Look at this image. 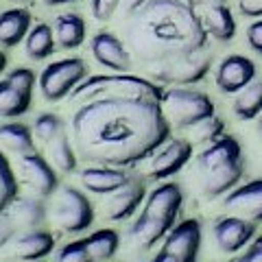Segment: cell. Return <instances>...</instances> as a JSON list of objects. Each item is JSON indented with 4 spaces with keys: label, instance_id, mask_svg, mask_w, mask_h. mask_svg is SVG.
Instances as JSON below:
<instances>
[{
    "label": "cell",
    "instance_id": "1",
    "mask_svg": "<svg viewBox=\"0 0 262 262\" xmlns=\"http://www.w3.org/2000/svg\"><path fill=\"white\" fill-rule=\"evenodd\" d=\"M170 136L160 101L142 96H96L75 107L70 138L79 160L129 168L151 158Z\"/></svg>",
    "mask_w": 262,
    "mask_h": 262
},
{
    "label": "cell",
    "instance_id": "2",
    "mask_svg": "<svg viewBox=\"0 0 262 262\" xmlns=\"http://www.w3.org/2000/svg\"><path fill=\"white\" fill-rule=\"evenodd\" d=\"M129 44L142 61L160 63L206 51L208 31L186 0H149L129 18Z\"/></svg>",
    "mask_w": 262,
    "mask_h": 262
},
{
    "label": "cell",
    "instance_id": "3",
    "mask_svg": "<svg viewBox=\"0 0 262 262\" xmlns=\"http://www.w3.org/2000/svg\"><path fill=\"white\" fill-rule=\"evenodd\" d=\"M194 175L206 199L225 196L241 184L245 175L243 146L234 136H223L208 144L194 158Z\"/></svg>",
    "mask_w": 262,
    "mask_h": 262
},
{
    "label": "cell",
    "instance_id": "4",
    "mask_svg": "<svg viewBox=\"0 0 262 262\" xmlns=\"http://www.w3.org/2000/svg\"><path fill=\"white\" fill-rule=\"evenodd\" d=\"M184 203L182 186L175 182H162L146 194L142 212L129 227V238L138 247L151 249L166 238V234L177 225V216Z\"/></svg>",
    "mask_w": 262,
    "mask_h": 262
},
{
    "label": "cell",
    "instance_id": "5",
    "mask_svg": "<svg viewBox=\"0 0 262 262\" xmlns=\"http://www.w3.org/2000/svg\"><path fill=\"white\" fill-rule=\"evenodd\" d=\"M107 94H118V96H142V98H153V101H164V85L155 83L153 79L136 77L129 72H110V75H94L81 81L77 90L70 94V103L81 105L96 96H107Z\"/></svg>",
    "mask_w": 262,
    "mask_h": 262
},
{
    "label": "cell",
    "instance_id": "6",
    "mask_svg": "<svg viewBox=\"0 0 262 262\" xmlns=\"http://www.w3.org/2000/svg\"><path fill=\"white\" fill-rule=\"evenodd\" d=\"M164 114L175 129H192L199 122L212 118L216 114L214 103L206 92L192 88H168L164 90L162 101Z\"/></svg>",
    "mask_w": 262,
    "mask_h": 262
},
{
    "label": "cell",
    "instance_id": "7",
    "mask_svg": "<svg viewBox=\"0 0 262 262\" xmlns=\"http://www.w3.org/2000/svg\"><path fill=\"white\" fill-rule=\"evenodd\" d=\"M51 219L61 234L88 232L94 223V208L85 192L75 186H59L53 194Z\"/></svg>",
    "mask_w": 262,
    "mask_h": 262
},
{
    "label": "cell",
    "instance_id": "8",
    "mask_svg": "<svg viewBox=\"0 0 262 262\" xmlns=\"http://www.w3.org/2000/svg\"><path fill=\"white\" fill-rule=\"evenodd\" d=\"M88 79V66L81 57H66L48 63L39 72L37 88L48 103H59L77 90L81 81Z\"/></svg>",
    "mask_w": 262,
    "mask_h": 262
},
{
    "label": "cell",
    "instance_id": "9",
    "mask_svg": "<svg viewBox=\"0 0 262 262\" xmlns=\"http://www.w3.org/2000/svg\"><path fill=\"white\" fill-rule=\"evenodd\" d=\"M210 68H212V55L201 51V53H194L188 57H175V59L151 63L149 75L160 85L186 88V85H194L206 79Z\"/></svg>",
    "mask_w": 262,
    "mask_h": 262
},
{
    "label": "cell",
    "instance_id": "10",
    "mask_svg": "<svg viewBox=\"0 0 262 262\" xmlns=\"http://www.w3.org/2000/svg\"><path fill=\"white\" fill-rule=\"evenodd\" d=\"M35 83L37 77L31 68L18 66V68L7 72L0 79V118H22L33 105Z\"/></svg>",
    "mask_w": 262,
    "mask_h": 262
},
{
    "label": "cell",
    "instance_id": "11",
    "mask_svg": "<svg viewBox=\"0 0 262 262\" xmlns=\"http://www.w3.org/2000/svg\"><path fill=\"white\" fill-rule=\"evenodd\" d=\"M192 160V142L186 138H168L162 146L151 153L146 177L166 182L168 177L177 175L188 162Z\"/></svg>",
    "mask_w": 262,
    "mask_h": 262
},
{
    "label": "cell",
    "instance_id": "12",
    "mask_svg": "<svg viewBox=\"0 0 262 262\" xmlns=\"http://www.w3.org/2000/svg\"><path fill=\"white\" fill-rule=\"evenodd\" d=\"M18 175L24 184H27L33 194L42 196H53L59 188V177L57 170L53 168V164L48 162L44 155H39L37 151L18 155Z\"/></svg>",
    "mask_w": 262,
    "mask_h": 262
},
{
    "label": "cell",
    "instance_id": "13",
    "mask_svg": "<svg viewBox=\"0 0 262 262\" xmlns=\"http://www.w3.org/2000/svg\"><path fill=\"white\" fill-rule=\"evenodd\" d=\"M258 68L253 59L245 55H227L219 61L214 70V83L223 94H238L251 81H256Z\"/></svg>",
    "mask_w": 262,
    "mask_h": 262
},
{
    "label": "cell",
    "instance_id": "14",
    "mask_svg": "<svg viewBox=\"0 0 262 262\" xmlns=\"http://www.w3.org/2000/svg\"><path fill=\"white\" fill-rule=\"evenodd\" d=\"M212 236H214L216 249L223 253H238L258 236V225L251 221H245L241 216L227 214L219 219L214 227H212Z\"/></svg>",
    "mask_w": 262,
    "mask_h": 262
},
{
    "label": "cell",
    "instance_id": "15",
    "mask_svg": "<svg viewBox=\"0 0 262 262\" xmlns=\"http://www.w3.org/2000/svg\"><path fill=\"white\" fill-rule=\"evenodd\" d=\"M223 208L227 210V214L241 216L256 225L262 223V177L229 190L223 196Z\"/></svg>",
    "mask_w": 262,
    "mask_h": 262
},
{
    "label": "cell",
    "instance_id": "16",
    "mask_svg": "<svg viewBox=\"0 0 262 262\" xmlns=\"http://www.w3.org/2000/svg\"><path fill=\"white\" fill-rule=\"evenodd\" d=\"M90 53H92L96 63H101L103 68L112 72H129L131 63H134L127 46L112 31H98L90 42Z\"/></svg>",
    "mask_w": 262,
    "mask_h": 262
},
{
    "label": "cell",
    "instance_id": "17",
    "mask_svg": "<svg viewBox=\"0 0 262 262\" xmlns=\"http://www.w3.org/2000/svg\"><path fill=\"white\" fill-rule=\"evenodd\" d=\"M201 241H203L201 223L196 219H186L166 234V238L162 241L160 249L173 253V256H177L184 262H196V256H199V249H201Z\"/></svg>",
    "mask_w": 262,
    "mask_h": 262
},
{
    "label": "cell",
    "instance_id": "18",
    "mask_svg": "<svg viewBox=\"0 0 262 262\" xmlns=\"http://www.w3.org/2000/svg\"><path fill=\"white\" fill-rule=\"evenodd\" d=\"M146 194H149L146 192V179L134 175L127 186L107 194V201H105L107 219L114 221V223H120V221H127L129 216H134L144 203Z\"/></svg>",
    "mask_w": 262,
    "mask_h": 262
},
{
    "label": "cell",
    "instance_id": "19",
    "mask_svg": "<svg viewBox=\"0 0 262 262\" xmlns=\"http://www.w3.org/2000/svg\"><path fill=\"white\" fill-rule=\"evenodd\" d=\"M131 170L118 166H103V164H90V166L79 170V182L92 194L107 196L112 192L120 190L122 186L131 182Z\"/></svg>",
    "mask_w": 262,
    "mask_h": 262
},
{
    "label": "cell",
    "instance_id": "20",
    "mask_svg": "<svg viewBox=\"0 0 262 262\" xmlns=\"http://www.w3.org/2000/svg\"><path fill=\"white\" fill-rule=\"evenodd\" d=\"M11 245H13L15 258L27 260V262H35V260L46 258L48 253L55 249V236L44 227L27 229V232L15 236Z\"/></svg>",
    "mask_w": 262,
    "mask_h": 262
},
{
    "label": "cell",
    "instance_id": "21",
    "mask_svg": "<svg viewBox=\"0 0 262 262\" xmlns=\"http://www.w3.org/2000/svg\"><path fill=\"white\" fill-rule=\"evenodd\" d=\"M33 27V15L29 9L13 7V9L0 11V46L13 48L24 42Z\"/></svg>",
    "mask_w": 262,
    "mask_h": 262
},
{
    "label": "cell",
    "instance_id": "22",
    "mask_svg": "<svg viewBox=\"0 0 262 262\" xmlns=\"http://www.w3.org/2000/svg\"><path fill=\"white\" fill-rule=\"evenodd\" d=\"M46 216H48V208L42 196L37 194H29V196L18 194L9 206V219L15 223V227L37 229L44 225Z\"/></svg>",
    "mask_w": 262,
    "mask_h": 262
},
{
    "label": "cell",
    "instance_id": "23",
    "mask_svg": "<svg viewBox=\"0 0 262 262\" xmlns=\"http://www.w3.org/2000/svg\"><path fill=\"white\" fill-rule=\"evenodd\" d=\"M53 31H55L57 46L66 48V51H75V48H79L85 42V35H88V27H85L83 15L77 13V11H66V13L57 15Z\"/></svg>",
    "mask_w": 262,
    "mask_h": 262
},
{
    "label": "cell",
    "instance_id": "24",
    "mask_svg": "<svg viewBox=\"0 0 262 262\" xmlns=\"http://www.w3.org/2000/svg\"><path fill=\"white\" fill-rule=\"evenodd\" d=\"M201 22L206 27L208 35H212L216 42H232L236 35V20L227 5H212L201 9Z\"/></svg>",
    "mask_w": 262,
    "mask_h": 262
},
{
    "label": "cell",
    "instance_id": "25",
    "mask_svg": "<svg viewBox=\"0 0 262 262\" xmlns=\"http://www.w3.org/2000/svg\"><path fill=\"white\" fill-rule=\"evenodd\" d=\"M46 160L53 164V168L57 170V173L70 175V173L77 170L79 155H77V149H75V142H72V138L68 136L66 129L46 144Z\"/></svg>",
    "mask_w": 262,
    "mask_h": 262
},
{
    "label": "cell",
    "instance_id": "26",
    "mask_svg": "<svg viewBox=\"0 0 262 262\" xmlns=\"http://www.w3.org/2000/svg\"><path fill=\"white\" fill-rule=\"evenodd\" d=\"M55 48H57V39L51 24L46 22L33 24L27 39H24V55L33 61H44L55 53Z\"/></svg>",
    "mask_w": 262,
    "mask_h": 262
},
{
    "label": "cell",
    "instance_id": "27",
    "mask_svg": "<svg viewBox=\"0 0 262 262\" xmlns=\"http://www.w3.org/2000/svg\"><path fill=\"white\" fill-rule=\"evenodd\" d=\"M83 243L94 262H110L120 249V236L116 229H110V227L96 229L88 238H83Z\"/></svg>",
    "mask_w": 262,
    "mask_h": 262
},
{
    "label": "cell",
    "instance_id": "28",
    "mask_svg": "<svg viewBox=\"0 0 262 262\" xmlns=\"http://www.w3.org/2000/svg\"><path fill=\"white\" fill-rule=\"evenodd\" d=\"M0 142L15 155L35 151V136L33 129L24 122H3L0 125Z\"/></svg>",
    "mask_w": 262,
    "mask_h": 262
},
{
    "label": "cell",
    "instance_id": "29",
    "mask_svg": "<svg viewBox=\"0 0 262 262\" xmlns=\"http://www.w3.org/2000/svg\"><path fill=\"white\" fill-rule=\"evenodd\" d=\"M232 112L238 120H253L262 114V79H256L234 96Z\"/></svg>",
    "mask_w": 262,
    "mask_h": 262
},
{
    "label": "cell",
    "instance_id": "30",
    "mask_svg": "<svg viewBox=\"0 0 262 262\" xmlns=\"http://www.w3.org/2000/svg\"><path fill=\"white\" fill-rule=\"evenodd\" d=\"M20 192V184H18V175L13 173L9 160L0 151V214H5L13 199Z\"/></svg>",
    "mask_w": 262,
    "mask_h": 262
},
{
    "label": "cell",
    "instance_id": "31",
    "mask_svg": "<svg viewBox=\"0 0 262 262\" xmlns=\"http://www.w3.org/2000/svg\"><path fill=\"white\" fill-rule=\"evenodd\" d=\"M33 136H35V140H39L44 146L53 140L55 136H59L61 131L66 129V122L63 118H59L57 114H51V112H44L39 114V116L33 120Z\"/></svg>",
    "mask_w": 262,
    "mask_h": 262
},
{
    "label": "cell",
    "instance_id": "32",
    "mask_svg": "<svg viewBox=\"0 0 262 262\" xmlns=\"http://www.w3.org/2000/svg\"><path fill=\"white\" fill-rule=\"evenodd\" d=\"M190 131H192L190 142H196V144L208 146V144H212V142H216L219 138H223V136H225V120L214 114L212 118L199 122V125L192 127Z\"/></svg>",
    "mask_w": 262,
    "mask_h": 262
},
{
    "label": "cell",
    "instance_id": "33",
    "mask_svg": "<svg viewBox=\"0 0 262 262\" xmlns=\"http://www.w3.org/2000/svg\"><path fill=\"white\" fill-rule=\"evenodd\" d=\"M55 262H94V260L90 256L83 238H81V241H70L61 245L59 251L55 253Z\"/></svg>",
    "mask_w": 262,
    "mask_h": 262
},
{
    "label": "cell",
    "instance_id": "34",
    "mask_svg": "<svg viewBox=\"0 0 262 262\" xmlns=\"http://www.w3.org/2000/svg\"><path fill=\"white\" fill-rule=\"evenodd\" d=\"M120 9V0H92V15L98 22H107Z\"/></svg>",
    "mask_w": 262,
    "mask_h": 262
},
{
    "label": "cell",
    "instance_id": "35",
    "mask_svg": "<svg viewBox=\"0 0 262 262\" xmlns=\"http://www.w3.org/2000/svg\"><path fill=\"white\" fill-rule=\"evenodd\" d=\"M229 262H262V234H258L247 247L241 253H236V258H232Z\"/></svg>",
    "mask_w": 262,
    "mask_h": 262
},
{
    "label": "cell",
    "instance_id": "36",
    "mask_svg": "<svg viewBox=\"0 0 262 262\" xmlns=\"http://www.w3.org/2000/svg\"><path fill=\"white\" fill-rule=\"evenodd\" d=\"M247 44L253 53H258L262 57V18L253 20L247 27Z\"/></svg>",
    "mask_w": 262,
    "mask_h": 262
},
{
    "label": "cell",
    "instance_id": "37",
    "mask_svg": "<svg viewBox=\"0 0 262 262\" xmlns=\"http://www.w3.org/2000/svg\"><path fill=\"white\" fill-rule=\"evenodd\" d=\"M15 236H18V227H15V223L9 216L0 214V249L7 247V245H11Z\"/></svg>",
    "mask_w": 262,
    "mask_h": 262
},
{
    "label": "cell",
    "instance_id": "38",
    "mask_svg": "<svg viewBox=\"0 0 262 262\" xmlns=\"http://www.w3.org/2000/svg\"><path fill=\"white\" fill-rule=\"evenodd\" d=\"M238 11L247 18H262V0H238Z\"/></svg>",
    "mask_w": 262,
    "mask_h": 262
},
{
    "label": "cell",
    "instance_id": "39",
    "mask_svg": "<svg viewBox=\"0 0 262 262\" xmlns=\"http://www.w3.org/2000/svg\"><path fill=\"white\" fill-rule=\"evenodd\" d=\"M146 3H149V0H120V9H122V13H125L127 18H131V15L140 11Z\"/></svg>",
    "mask_w": 262,
    "mask_h": 262
},
{
    "label": "cell",
    "instance_id": "40",
    "mask_svg": "<svg viewBox=\"0 0 262 262\" xmlns=\"http://www.w3.org/2000/svg\"><path fill=\"white\" fill-rule=\"evenodd\" d=\"M151 262H184V260H179L177 256H173V253H168V251L160 249V251L153 256V260H151Z\"/></svg>",
    "mask_w": 262,
    "mask_h": 262
},
{
    "label": "cell",
    "instance_id": "41",
    "mask_svg": "<svg viewBox=\"0 0 262 262\" xmlns=\"http://www.w3.org/2000/svg\"><path fill=\"white\" fill-rule=\"evenodd\" d=\"M188 5H192L194 9H203V7H212V5H227V0H186Z\"/></svg>",
    "mask_w": 262,
    "mask_h": 262
},
{
    "label": "cell",
    "instance_id": "42",
    "mask_svg": "<svg viewBox=\"0 0 262 262\" xmlns=\"http://www.w3.org/2000/svg\"><path fill=\"white\" fill-rule=\"evenodd\" d=\"M46 7H61V5H68V3H75V0H42Z\"/></svg>",
    "mask_w": 262,
    "mask_h": 262
},
{
    "label": "cell",
    "instance_id": "43",
    "mask_svg": "<svg viewBox=\"0 0 262 262\" xmlns=\"http://www.w3.org/2000/svg\"><path fill=\"white\" fill-rule=\"evenodd\" d=\"M5 68H7V55H5L3 51H0V75L5 72Z\"/></svg>",
    "mask_w": 262,
    "mask_h": 262
},
{
    "label": "cell",
    "instance_id": "44",
    "mask_svg": "<svg viewBox=\"0 0 262 262\" xmlns=\"http://www.w3.org/2000/svg\"><path fill=\"white\" fill-rule=\"evenodd\" d=\"M258 129H260V134H262V114H260V122H258Z\"/></svg>",
    "mask_w": 262,
    "mask_h": 262
},
{
    "label": "cell",
    "instance_id": "45",
    "mask_svg": "<svg viewBox=\"0 0 262 262\" xmlns=\"http://www.w3.org/2000/svg\"><path fill=\"white\" fill-rule=\"evenodd\" d=\"M15 3H27V0H15Z\"/></svg>",
    "mask_w": 262,
    "mask_h": 262
}]
</instances>
